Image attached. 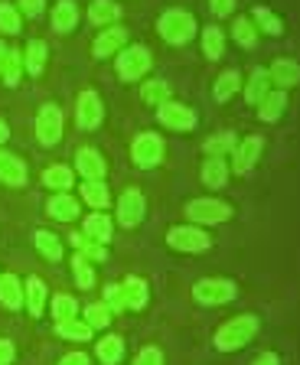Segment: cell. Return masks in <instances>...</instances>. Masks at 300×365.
Here are the masks:
<instances>
[{"label":"cell","instance_id":"33","mask_svg":"<svg viewBox=\"0 0 300 365\" xmlns=\"http://www.w3.org/2000/svg\"><path fill=\"white\" fill-rule=\"evenodd\" d=\"M0 76H4L7 88H16V85L24 82V53L20 49H7V59L0 66Z\"/></svg>","mask_w":300,"mask_h":365},{"label":"cell","instance_id":"46","mask_svg":"<svg viewBox=\"0 0 300 365\" xmlns=\"http://www.w3.org/2000/svg\"><path fill=\"white\" fill-rule=\"evenodd\" d=\"M134 365H167V362H163V352L157 346H144L138 352V359H134Z\"/></svg>","mask_w":300,"mask_h":365},{"label":"cell","instance_id":"22","mask_svg":"<svg viewBox=\"0 0 300 365\" xmlns=\"http://www.w3.org/2000/svg\"><path fill=\"white\" fill-rule=\"evenodd\" d=\"M0 307L24 310V281L16 274H0Z\"/></svg>","mask_w":300,"mask_h":365},{"label":"cell","instance_id":"6","mask_svg":"<svg viewBox=\"0 0 300 365\" xmlns=\"http://www.w3.org/2000/svg\"><path fill=\"white\" fill-rule=\"evenodd\" d=\"M163 153H167V147H163V137L154 134V130H144V134L134 137L131 144V160L138 170H154L163 163Z\"/></svg>","mask_w":300,"mask_h":365},{"label":"cell","instance_id":"9","mask_svg":"<svg viewBox=\"0 0 300 365\" xmlns=\"http://www.w3.org/2000/svg\"><path fill=\"white\" fill-rule=\"evenodd\" d=\"M105 121V105H101V95L95 88H85L76 98V124L82 130H95Z\"/></svg>","mask_w":300,"mask_h":365},{"label":"cell","instance_id":"44","mask_svg":"<svg viewBox=\"0 0 300 365\" xmlns=\"http://www.w3.org/2000/svg\"><path fill=\"white\" fill-rule=\"evenodd\" d=\"M24 30V16L14 4H0V33H7V36H16V33Z\"/></svg>","mask_w":300,"mask_h":365},{"label":"cell","instance_id":"43","mask_svg":"<svg viewBox=\"0 0 300 365\" xmlns=\"http://www.w3.org/2000/svg\"><path fill=\"white\" fill-rule=\"evenodd\" d=\"M72 277H76V287H82V290H92L95 284H98V277H95V267L88 264L85 258H72Z\"/></svg>","mask_w":300,"mask_h":365},{"label":"cell","instance_id":"41","mask_svg":"<svg viewBox=\"0 0 300 365\" xmlns=\"http://www.w3.org/2000/svg\"><path fill=\"white\" fill-rule=\"evenodd\" d=\"M252 23H258V30H264L268 36H284V23H281V16H274L268 7H254Z\"/></svg>","mask_w":300,"mask_h":365},{"label":"cell","instance_id":"18","mask_svg":"<svg viewBox=\"0 0 300 365\" xmlns=\"http://www.w3.org/2000/svg\"><path fill=\"white\" fill-rule=\"evenodd\" d=\"M268 78L277 85V88H297L300 85V62L294 59H274L268 68Z\"/></svg>","mask_w":300,"mask_h":365},{"label":"cell","instance_id":"37","mask_svg":"<svg viewBox=\"0 0 300 365\" xmlns=\"http://www.w3.org/2000/svg\"><path fill=\"white\" fill-rule=\"evenodd\" d=\"M49 310H53V323H66V319L78 317V300L72 294H56Z\"/></svg>","mask_w":300,"mask_h":365},{"label":"cell","instance_id":"27","mask_svg":"<svg viewBox=\"0 0 300 365\" xmlns=\"http://www.w3.org/2000/svg\"><path fill=\"white\" fill-rule=\"evenodd\" d=\"M284 108H287V91L284 88H274V91H268L262 98V105H258V118H262L264 124H274L281 114H284Z\"/></svg>","mask_w":300,"mask_h":365},{"label":"cell","instance_id":"5","mask_svg":"<svg viewBox=\"0 0 300 365\" xmlns=\"http://www.w3.org/2000/svg\"><path fill=\"white\" fill-rule=\"evenodd\" d=\"M167 245L173 251H183V255H200V251L212 248V235L200 225H173L167 232Z\"/></svg>","mask_w":300,"mask_h":365},{"label":"cell","instance_id":"19","mask_svg":"<svg viewBox=\"0 0 300 365\" xmlns=\"http://www.w3.org/2000/svg\"><path fill=\"white\" fill-rule=\"evenodd\" d=\"M229 163H225V157H206V163H202L200 176H202V186H209V190H222V186H229Z\"/></svg>","mask_w":300,"mask_h":365},{"label":"cell","instance_id":"53","mask_svg":"<svg viewBox=\"0 0 300 365\" xmlns=\"http://www.w3.org/2000/svg\"><path fill=\"white\" fill-rule=\"evenodd\" d=\"M4 59H7V43L0 39V66H4Z\"/></svg>","mask_w":300,"mask_h":365},{"label":"cell","instance_id":"29","mask_svg":"<svg viewBox=\"0 0 300 365\" xmlns=\"http://www.w3.org/2000/svg\"><path fill=\"white\" fill-rule=\"evenodd\" d=\"M69 242L76 245V255H78V258H85L88 264H101V261H108V245L88 242L82 232H78V235H69Z\"/></svg>","mask_w":300,"mask_h":365},{"label":"cell","instance_id":"26","mask_svg":"<svg viewBox=\"0 0 300 365\" xmlns=\"http://www.w3.org/2000/svg\"><path fill=\"white\" fill-rule=\"evenodd\" d=\"M78 192H82L85 205H92L95 212L108 209V202H111V192H108V186H105V180H82L78 182Z\"/></svg>","mask_w":300,"mask_h":365},{"label":"cell","instance_id":"45","mask_svg":"<svg viewBox=\"0 0 300 365\" xmlns=\"http://www.w3.org/2000/svg\"><path fill=\"white\" fill-rule=\"evenodd\" d=\"M105 304L115 310V317L124 310V290H121V284H105Z\"/></svg>","mask_w":300,"mask_h":365},{"label":"cell","instance_id":"17","mask_svg":"<svg viewBox=\"0 0 300 365\" xmlns=\"http://www.w3.org/2000/svg\"><path fill=\"white\" fill-rule=\"evenodd\" d=\"M82 235L88 238V242L108 245V242H111V235H115V222H111V215H105V212H92V215H85Z\"/></svg>","mask_w":300,"mask_h":365},{"label":"cell","instance_id":"31","mask_svg":"<svg viewBox=\"0 0 300 365\" xmlns=\"http://www.w3.org/2000/svg\"><path fill=\"white\" fill-rule=\"evenodd\" d=\"M271 91V78H268V68H254L252 76L245 82V101L248 105H262V98Z\"/></svg>","mask_w":300,"mask_h":365},{"label":"cell","instance_id":"52","mask_svg":"<svg viewBox=\"0 0 300 365\" xmlns=\"http://www.w3.org/2000/svg\"><path fill=\"white\" fill-rule=\"evenodd\" d=\"M7 137H10V128H7V121L0 118V144H7Z\"/></svg>","mask_w":300,"mask_h":365},{"label":"cell","instance_id":"4","mask_svg":"<svg viewBox=\"0 0 300 365\" xmlns=\"http://www.w3.org/2000/svg\"><path fill=\"white\" fill-rule=\"evenodd\" d=\"M192 297H196V304H202V307H222L239 297V287H235V281H229V277H202V281L192 284Z\"/></svg>","mask_w":300,"mask_h":365},{"label":"cell","instance_id":"39","mask_svg":"<svg viewBox=\"0 0 300 365\" xmlns=\"http://www.w3.org/2000/svg\"><path fill=\"white\" fill-rule=\"evenodd\" d=\"M235 144H239V137L232 134V130H222V134L209 137L206 144H202V150H206L209 157H229V153L235 150Z\"/></svg>","mask_w":300,"mask_h":365},{"label":"cell","instance_id":"40","mask_svg":"<svg viewBox=\"0 0 300 365\" xmlns=\"http://www.w3.org/2000/svg\"><path fill=\"white\" fill-rule=\"evenodd\" d=\"M140 98H144V105H163V101H170V85L163 82V78H150V82L140 85Z\"/></svg>","mask_w":300,"mask_h":365},{"label":"cell","instance_id":"25","mask_svg":"<svg viewBox=\"0 0 300 365\" xmlns=\"http://www.w3.org/2000/svg\"><path fill=\"white\" fill-rule=\"evenodd\" d=\"M43 186H49L53 192H69L76 186V170L66 163H53L43 170Z\"/></svg>","mask_w":300,"mask_h":365},{"label":"cell","instance_id":"47","mask_svg":"<svg viewBox=\"0 0 300 365\" xmlns=\"http://www.w3.org/2000/svg\"><path fill=\"white\" fill-rule=\"evenodd\" d=\"M16 10L24 16H43V10H46V0H16Z\"/></svg>","mask_w":300,"mask_h":365},{"label":"cell","instance_id":"10","mask_svg":"<svg viewBox=\"0 0 300 365\" xmlns=\"http://www.w3.org/2000/svg\"><path fill=\"white\" fill-rule=\"evenodd\" d=\"M157 121L163 124L167 130H192L196 128V111H192L190 105H180V101H163V105H157Z\"/></svg>","mask_w":300,"mask_h":365},{"label":"cell","instance_id":"1","mask_svg":"<svg viewBox=\"0 0 300 365\" xmlns=\"http://www.w3.org/2000/svg\"><path fill=\"white\" fill-rule=\"evenodd\" d=\"M258 317L254 313H242V317H232V319H225L222 327L216 329V349L219 352H235V349H245L248 342L258 336Z\"/></svg>","mask_w":300,"mask_h":365},{"label":"cell","instance_id":"36","mask_svg":"<svg viewBox=\"0 0 300 365\" xmlns=\"http://www.w3.org/2000/svg\"><path fill=\"white\" fill-rule=\"evenodd\" d=\"M222 53H225V33L219 26H206L202 30V56L216 62L222 59Z\"/></svg>","mask_w":300,"mask_h":365},{"label":"cell","instance_id":"35","mask_svg":"<svg viewBox=\"0 0 300 365\" xmlns=\"http://www.w3.org/2000/svg\"><path fill=\"white\" fill-rule=\"evenodd\" d=\"M239 88H242V76L235 68H229V72H222V76L216 78V85H212V98H216L219 105H225Z\"/></svg>","mask_w":300,"mask_h":365},{"label":"cell","instance_id":"23","mask_svg":"<svg viewBox=\"0 0 300 365\" xmlns=\"http://www.w3.org/2000/svg\"><path fill=\"white\" fill-rule=\"evenodd\" d=\"M46 59H49V46L43 39H30L24 49V72H30L33 78L46 72Z\"/></svg>","mask_w":300,"mask_h":365},{"label":"cell","instance_id":"3","mask_svg":"<svg viewBox=\"0 0 300 365\" xmlns=\"http://www.w3.org/2000/svg\"><path fill=\"white\" fill-rule=\"evenodd\" d=\"M115 68L121 82H138L154 68V56H150L147 46H124L115 59Z\"/></svg>","mask_w":300,"mask_h":365},{"label":"cell","instance_id":"24","mask_svg":"<svg viewBox=\"0 0 300 365\" xmlns=\"http://www.w3.org/2000/svg\"><path fill=\"white\" fill-rule=\"evenodd\" d=\"M121 290H124V310L140 313L147 307V300H150V290H147L144 277H128V281L121 284Z\"/></svg>","mask_w":300,"mask_h":365},{"label":"cell","instance_id":"2","mask_svg":"<svg viewBox=\"0 0 300 365\" xmlns=\"http://www.w3.org/2000/svg\"><path fill=\"white\" fill-rule=\"evenodd\" d=\"M196 26H200L196 16H192L190 10H180V7L163 10L160 20H157V33H160V39L170 46H186L192 36H196Z\"/></svg>","mask_w":300,"mask_h":365},{"label":"cell","instance_id":"42","mask_svg":"<svg viewBox=\"0 0 300 365\" xmlns=\"http://www.w3.org/2000/svg\"><path fill=\"white\" fill-rule=\"evenodd\" d=\"M111 319H115V310H111L105 300H101V304H88V307H85V323H88L92 329L111 327Z\"/></svg>","mask_w":300,"mask_h":365},{"label":"cell","instance_id":"11","mask_svg":"<svg viewBox=\"0 0 300 365\" xmlns=\"http://www.w3.org/2000/svg\"><path fill=\"white\" fill-rule=\"evenodd\" d=\"M264 150V137L262 134H252V137H242L239 144H235V150L229 153L232 157V167L235 173H252L254 163H258V157H262Z\"/></svg>","mask_w":300,"mask_h":365},{"label":"cell","instance_id":"50","mask_svg":"<svg viewBox=\"0 0 300 365\" xmlns=\"http://www.w3.org/2000/svg\"><path fill=\"white\" fill-rule=\"evenodd\" d=\"M59 365H88V352H66Z\"/></svg>","mask_w":300,"mask_h":365},{"label":"cell","instance_id":"30","mask_svg":"<svg viewBox=\"0 0 300 365\" xmlns=\"http://www.w3.org/2000/svg\"><path fill=\"white\" fill-rule=\"evenodd\" d=\"M118 16H121V7L115 0H92L88 4V23H95V26H111V23H118Z\"/></svg>","mask_w":300,"mask_h":365},{"label":"cell","instance_id":"20","mask_svg":"<svg viewBox=\"0 0 300 365\" xmlns=\"http://www.w3.org/2000/svg\"><path fill=\"white\" fill-rule=\"evenodd\" d=\"M76 26H78V4L76 0H59L53 7V30L59 36H69Z\"/></svg>","mask_w":300,"mask_h":365},{"label":"cell","instance_id":"7","mask_svg":"<svg viewBox=\"0 0 300 365\" xmlns=\"http://www.w3.org/2000/svg\"><path fill=\"white\" fill-rule=\"evenodd\" d=\"M186 215H190V222H196V225H219V222L232 219V205L222 202V199H190Z\"/></svg>","mask_w":300,"mask_h":365},{"label":"cell","instance_id":"48","mask_svg":"<svg viewBox=\"0 0 300 365\" xmlns=\"http://www.w3.org/2000/svg\"><path fill=\"white\" fill-rule=\"evenodd\" d=\"M209 10H212V16H216V20H222V16L235 14V0H209Z\"/></svg>","mask_w":300,"mask_h":365},{"label":"cell","instance_id":"14","mask_svg":"<svg viewBox=\"0 0 300 365\" xmlns=\"http://www.w3.org/2000/svg\"><path fill=\"white\" fill-rule=\"evenodd\" d=\"M76 170L82 180H105V173H108V163H105V157H101L95 147H82V150H76Z\"/></svg>","mask_w":300,"mask_h":365},{"label":"cell","instance_id":"28","mask_svg":"<svg viewBox=\"0 0 300 365\" xmlns=\"http://www.w3.org/2000/svg\"><path fill=\"white\" fill-rule=\"evenodd\" d=\"M95 356H98L101 365H118L124 359V339L115 336V333L101 336V339L95 342Z\"/></svg>","mask_w":300,"mask_h":365},{"label":"cell","instance_id":"15","mask_svg":"<svg viewBox=\"0 0 300 365\" xmlns=\"http://www.w3.org/2000/svg\"><path fill=\"white\" fill-rule=\"evenodd\" d=\"M46 300H49V290H46V281L30 274L24 281V307L30 310V317H43L46 313Z\"/></svg>","mask_w":300,"mask_h":365},{"label":"cell","instance_id":"13","mask_svg":"<svg viewBox=\"0 0 300 365\" xmlns=\"http://www.w3.org/2000/svg\"><path fill=\"white\" fill-rule=\"evenodd\" d=\"M124 46H128V30H124V26H118V23H111V26H105V30L95 36L92 56H95V59H108L111 53H121Z\"/></svg>","mask_w":300,"mask_h":365},{"label":"cell","instance_id":"8","mask_svg":"<svg viewBox=\"0 0 300 365\" xmlns=\"http://www.w3.org/2000/svg\"><path fill=\"white\" fill-rule=\"evenodd\" d=\"M62 124H66L62 108L59 105H43L36 111V140L43 147H56L62 140Z\"/></svg>","mask_w":300,"mask_h":365},{"label":"cell","instance_id":"21","mask_svg":"<svg viewBox=\"0 0 300 365\" xmlns=\"http://www.w3.org/2000/svg\"><path fill=\"white\" fill-rule=\"evenodd\" d=\"M46 212H49V219L76 222L78 219V199L69 196V192H53L46 202Z\"/></svg>","mask_w":300,"mask_h":365},{"label":"cell","instance_id":"49","mask_svg":"<svg viewBox=\"0 0 300 365\" xmlns=\"http://www.w3.org/2000/svg\"><path fill=\"white\" fill-rule=\"evenodd\" d=\"M16 359V346L10 339H0V365H14Z\"/></svg>","mask_w":300,"mask_h":365},{"label":"cell","instance_id":"32","mask_svg":"<svg viewBox=\"0 0 300 365\" xmlns=\"http://www.w3.org/2000/svg\"><path fill=\"white\" fill-rule=\"evenodd\" d=\"M33 245H36V251L43 255L46 261H62V238L59 235H53L49 228H39L36 235H33Z\"/></svg>","mask_w":300,"mask_h":365},{"label":"cell","instance_id":"12","mask_svg":"<svg viewBox=\"0 0 300 365\" xmlns=\"http://www.w3.org/2000/svg\"><path fill=\"white\" fill-rule=\"evenodd\" d=\"M118 225H124V228H134V225H140L144 222V215H147V199H144V192L140 190H124L121 196H118Z\"/></svg>","mask_w":300,"mask_h":365},{"label":"cell","instance_id":"38","mask_svg":"<svg viewBox=\"0 0 300 365\" xmlns=\"http://www.w3.org/2000/svg\"><path fill=\"white\" fill-rule=\"evenodd\" d=\"M232 39L239 46H245V49H254V43H258V26H254L248 16H235V23H232Z\"/></svg>","mask_w":300,"mask_h":365},{"label":"cell","instance_id":"34","mask_svg":"<svg viewBox=\"0 0 300 365\" xmlns=\"http://www.w3.org/2000/svg\"><path fill=\"white\" fill-rule=\"evenodd\" d=\"M56 333L59 339H69V342H88L95 336V329L85 323V319H66V323H56Z\"/></svg>","mask_w":300,"mask_h":365},{"label":"cell","instance_id":"16","mask_svg":"<svg viewBox=\"0 0 300 365\" xmlns=\"http://www.w3.org/2000/svg\"><path fill=\"white\" fill-rule=\"evenodd\" d=\"M26 163L20 157H14V153L0 150V182L4 186H10V190H20V186H26Z\"/></svg>","mask_w":300,"mask_h":365},{"label":"cell","instance_id":"51","mask_svg":"<svg viewBox=\"0 0 300 365\" xmlns=\"http://www.w3.org/2000/svg\"><path fill=\"white\" fill-rule=\"evenodd\" d=\"M252 365H281V359H277V352H262Z\"/></svg>","mask_w":300,"mask_h":365}]
</instances>
